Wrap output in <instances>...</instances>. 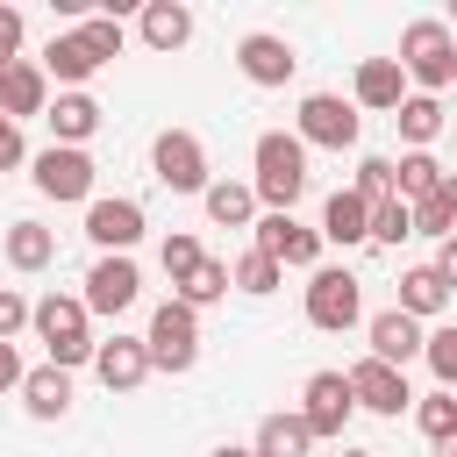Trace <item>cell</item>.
<instances>
[{"label":"cell","instance_id":"cell-1","mask_svg":"<svg viewBox=\"0 0 457 457\" xmlns=\"http://www.w3.org/2000/svg\"><path fill=\"white\" fill-rule=\"evenodd\" d=\"M250 164H257L250 193H257L271 214H293V200L307 193V143H300V136H286V129H264V136H257V150H250Z\"/></svg>","mask_w":457,"mask_h":457},{"label":"cell","instance_id":"cell-2","mask_svg":"<svg viewBox=\"0 0 457 457\" xmlns=\"http://www.w3.org/2000/svg\"><path fill=\"white\" fill-rule=\"evenodd\" d=\"M29 328H36V343L50 350V364H57V371L93 364V350H100V343H93V314H86V300H79V293H43Z\"/></svg>","mask_w":457,"mask_h":457},{"label":"cell","instance_id":"cell-3","mask_svg":"<svg viewBox=\"0 0 457 457\" xmlns=\"http://www.w3.org/2000/svg\"><path fill=\"white\" fill-rule=\"evenodd\" d=\"M400 71H407L421 93L443 100V86H457V29L436 21V14L407 21V29H400Z\"/></svg>","mask_w":457,"mask_h":457},{"label":"cell","instance_id":"cell-4","mask_svg":"<svg viewBox=\"0 0 457 457\" xmlns=\"http://www.w3.org/2000/svg\"><path fill=\"white\" fill-rule=\"evenodd\" d=\"M307 321L328 328V336L357 328V321H364V278H357L350 264H321V271H307Z\"/></svg>","mask_w":457,"mask_h":457},{"label":"cell","instance_id":"cell-5","mask_svg":"<svg viewBox=\"0 0 457 457\" xmlns=\"http://www.w3.org/2000/svg\"><path fill=\"white\" fill-rule=\"evenodd\" d=\"M150 171H157L164 193H207V186H214V171H207V143H200L193 129H164V136L150 143Z\"/></svg>","mask_w":457,"mask_h":457},{"label":"cell","instance_id":"cell-6","mask_svg":"<svg viewBox=\"0 0 457 457\" xmlns=\"http://www.w3.org/2000/svg\"><path fill=\"white\" fill-rule=\"evenodd\" d=\"M357 100H343V93H307L300 100V121H293V136L307 143V150H357Z\"/></svg>","mask_w":457,"mask_h":457},{"label":"cell","instance_id":"cell-7","mask_svg":"<svg viewBox=\"0 0 457 457\" xmlns=\"http://www.w3.org/2000/svg\"><path fill=\"white\" fill-rule=\"evenodd\" d=\"M150 364L157 371H193L200 364V314L186 307V300H164L157 314H150Z\"/></svg>","mask_w":457,"mask_h":457},{"label":"cell","instance_id":"cell-8","mask_svg":"<svg viewBox=\"0 0 457 457\" xmlns=\"http://www.w3.org/2000/svg\"><path fill=\"white\" fill-rule=\"evenodd\" d=\"M250 250H264L271 264H293V271H321V228H307V221H293V214H257V228H250Z\"/></svg>","mask_w":457,"mask_h":457},{"label":"cell","instance_id":"cell-9","mask_svg":"<svg viewBox=\"0 0 457 457\" xmlns=\"http://www.w3.org/2000/svg\"><path fill=\"white\" fill-rule=\"evenodd\" d=\"M357 414V393H350V371H314L300 386V421L314 428V443H336Z\"/></svg>","mask_w":457,"mask_h":457},{"label":"cell","instance_id":"cell-10","mask_svg":"<svg viewBox=\"0 0 457 457\" xmlns=\"http://www.w3.org/2000/svg\"><path fill=\"white\" fill-rule=\"evenodd\" d=\"M29 171H36V193L43 200H86L93 207V157L86 150H64V143H50L43 157H29Z\"/></svg>","mask_w":457,"mask_h":457},{"label":"cell","instance_id":"cell-11","mask_svg":"<svg viewBox=\"0 0 457 457\" xmlns=\"http://www.w3.org/2000/svg\"><path fill=\"white\" fill-rule=\"evenodd\" d=\"M350 393H357L364 414H386V421H400V414L414 407L407 371H400V364H378V357H357V364H350Z\"/></svg>","mask_w":457,"mask_h":457},{"label":"cell","instance_id":"cell-12","mask_svg":"<svg viewBox=\"0 0 457 457\" xmlns=\"http://www.w3.org/2000/svg\"><path fill=\"white\" fill-rule=\"evenodd\" d=\"M236 71L271 93V86H286V79L300 71V50H293L286 36H271V29H250V36L236 43Z\"/></svg>","mask_w":457,"mask_h":457},{"label":"cell","instance_id":"cell-13","mask_svg":"<svg viewBox=\"0 0 457 457\" xmlns=\"http://www.w3.org/2000/svg\"><path fill=\"white\" fill-rule=\"evenodd\" d=\"M86 236L100 243V257H129L143 243V200L114 193V200H93L86 207Z\"/></svg>","mask_w":457,"mask_h":457},{"label":"cell","instance_id":"cell-14","mask_svg":"<svg viewBox=\"0 0 457 457\" xmlns=\"http://www.w3.org/2000/svg\"><path fill=\"white\" fill-rule=\"evenodd\" d=\"M136 293H143V271H136V257H93V271H86V314H129L136 307Z\"/></svg>","mask_w":457,"mask_h":457},{"label":"cell","instance_id":"cell-15","mask_svg":"<svg viewBox=\"0 0 457 457\" xmlns=\"http://www.w3.org/2000/svg\"><path fill=\"white\" fill-rule=\"evenodd\" d=\"M150 371H157V364H150V343H143V336H107V343L93 350V378H100L107 393H136Z\"/></svg>","mask_w":457,"mask_h":457},{"label":"cell","instance_id":"cell-16","mask_svg":"<svg viewBox=\"0 0 457 457\" xmlns=\"http://www.w3.org/2000/svg\"><path fill=\"white\" fill-rule=\"evenodd\" d=\"M364 336H371V357H378V364H400V371H407V357H421V343H428V328H421L414 314H400V307L371 314Z\"/></svg>","mask_w":457,"mask_h":457},{"label":"cell","instance_id":"cell-17","mask_svg":"<svg viewBox=\"0 0 457 457\" xmlns=\"http://www.w3.org/2000/svg\"><path fill=\"white\" fill-rule=\"evenodd\" d=\"M0 114H7V121L50 114V71H43L36 57H21V64H7V71H0Z\"/></svg>","mask_w":457,"mask_h":457},{"label":"cell","instance_id":"cell-18","mask_svg":"<svg viewBox=\"0 0 457 457\" xmlns=\"http://www.w3.org/2000/svg\"><path fill=\"white\" fill-rule=\"evenodd\" d=\"M36 64H43V71H50V79H57L64 93H86V79L100 71V57H93V43H86L79 29H64V36H50Z\"/></svg>","mask_w":457,"mask_h":457},{"label":"cell","instance_id":"cell-19","mask_svg":"<svg viewBox=\"0 0 457 457\" xmlns=\"http://www.w3.org/2000/svg\"><path fill=\"white\" fill-rule=\"evenodd\" d=\"M350 100L371 107V114H400V100H407V71H400V57H364Z\"/></svg>","mask_w":457,"mask_h":457},{"label":"cell","instance_id":"cell-20","mask_svg":"<svg viewBox=\"0 0 457 457\" xmlns=\"http://www.w3.org/2000/svg\"><path fill=\"white\" fill-rule=\"evenodd\" d=\"M450 300H457V293H450V278H443L436 264H407V271H400V300H393L400 314H414V321H436Z\"/></svg>","mask_w":457,"mask_h":457},{"label":"cell","instance_id":"cell-21","mask_svg":"<svg viewBox=\"0 0 457 457\" xmlns=\"http://www.w3.org/2000/svg\"><path fill=\"white\" fill-rule=\"evenodd\" d=\"M43 121H50V143H64V150H86V136L100 129V100H93V93H57Z\"/></svg>","mask_w":457,"mask_h":457},{"label":"cell","instance_id":"cell-22","mask_svg":"<svg viewBox=\"0 0 457 457\" xmlns=\"http://www.w3.org/2000/svg\"><path fill=\"white\" fill-rule=\"evenodd\" d=\"M321 243H343V250L371 243V200H357L350 186L328 193V207H321Z\"/></svg>","mask_w":457,"mask_h":457},{"label":"cell","instance_id":"cell-23","mask_svg":"<svg viewBox=\"0 0 457 457\" xmlns=\"http://www.w3.org/2000/svg\"><path fill=\"white\" fill-rule=\"evenodd\" d=\"M21 407H29L36 421H64V414H71V371H57V364L43 357V364L21 378Z\"/></svg>","mask_w":457,"mask_h":457},{"label":"cell","instance_id":"cell-24","mask_svg":"<svg viewBox=\"0 0 457 457\" xmlns=\"http://www.w3.org/2000/svg\"><path fill=\"white\" fill-rule=\"evenodd\" d=\"M200 207H207L214 228H257V193H250L243 179H214V186L200 193Z\"/></svg>","mask_w":457,"mask_h":457},{"label":"cell","instance_id":"cell-25","mask_svg":"<svg viewBox=\"0 0 457 457\" xmlns=\"http://www.w3.org/2000/svg\"><path fill=\"white\" fill-rule=\"evenodd\" d=\"M143 43L164 50V57L186 50V43H193V7H179V0H150V7H143Z\"/></svg>","mask_w":457,"mask_h":457},{"label":"cell","instance_id":"cell-26","mask_svg":"<svg viewBox=\"0 0 457 457\" xmlns=\"http://www.w3.org/2000/svg\"><path fill=\"white\" fill-rule=\"evenodd\" d=\"M0 250H7V264H14V271H43V264L57 257V236H50L43 221H7Z\"/></svg>","mask_w":457,"mask_h":457},{"label":"cell","instance_id":"cell-27","mask_svg":"<svg viewBox=\"0 0 457 457\" xmlns=\"http://www.w3.org/2000/svg\"><path fill=\"white\" fill-rule=\"evenodd\" d=\"M250 450H257V457H307V450H314V428H307L300 414H264Z\"/></svg>","mask_w":457,"mask_h":457},{"label":"cell","instance_id":"cell-28","mask_svg":"<svg viewBox=\"0 0 457 457\" xmlns=\"http://www.w3.org/2000/svg\"><path fill=\"white\" fill-rule=\"evenodd\" d=\"M393 129L407 136V150H428V143L443 136V100H436V93H407L400 114H393Z\"/></svg>","mask_w":457,"mask_h":457},{"label":"cell","instance_id":"cell-29","mask_svg":"<svg viewBox=\"0 0 457 457\" xmlns=\"http://www.w3.org/2000/svg\"><path fill=\"white\" fill-rule=\"evenodd\" d=\"M443 179H450V171H443L428 150H407V157H400V171H393V193H400L407 207H421V200H436V193H443Z\"/></svg>","mask_w":457,"mask_h":457},{"label":"cell","instance_id":"cell-30","mask_svg":"<svg viewBox=\"0 0 457 457\" xmlns=\"http://www.w3.org/2000/svg\"><path fill=\"white\" fill-rule=\"evenodd\" d=\"M157 264H164V278H171V293L207 264V250H200V236H186V228H171L164 243H157Z\"/></svg>","mask_w":457,"mask_h":457},{"label":"cell","instance_id":"cell-31","mask_svg":"<svg viewBox=\"0 0 457 457\" xmlns=\"http://www.w3.org/2000/svg\"><path fill=\"white\" fill-rule=\"evenodd\" d=\"M414 428L443 450V443L457 436V393H443V386H436V393H421V400H414Z\"/></svg>","mask_w":457,"mask_h":457},{"label":"cell","instance_id":"cell-32","mask_svg":"<svg viewBox=\"0 0 457 457\" xmlns=\"http://www.w3.org/2000/svg\"><path fill=\"white\" fill-rule=\"evenodd\" d=\"M228 286H236V278H228V264H221V257H207V264H200V271H193V278H186V286H179L171 300H186V307L200 314V307H214V300H228Z\"/></svg>","mask_w":457,"mask_h":457},{"label":"cell","instance_id":"cell-33","mask_svg":"<svg viewBox=\"0 0 457 457\" xmlns=\"http://www.w3.org/2000/svg\"><path fill=\"white\" fill-rule=\"evenodd\" d=\"M228 278H236V293H257V300H264V293H278V278H286V264H271L264 250H243V257L228 264Z\"/></svg>","mask_w":457,"mask_h":457},{"label":"cell","instance_id":"cell-34","mask_svg":"<svg viewBox=\"0 0 457 457\" xmlns=\"http://www.w3.org/2000/svg\"><path fill=\"white\" fill-rule=\"evenodd\" d=\"M421 357H428V371L443 378V393H457V321H443V328H428V343H421Z\"/></svg>","mask_w":457,"mask_h":457},{"label":"cell","instance_id":"cell-35","mask_svg":"<svg viewBox=\"0 0 457 457\" xmlns=\"http://www.w3.org/2000/svg\"><path fill=\"white\" fill-rule=\"evenodd\" d=\"M407 236H414V207H407L400 193L378 200V207H371V243H407Z\"/></svg>","mask_w":457,"mask_h":457},{"label":"cell","instance_id":"cell-36","mask_svg":"<svg viewBox=\"0 0 457 457\" xmlns=\"http://www.w3.org/2000/svg\"><path fill=\"white\" fill-rule=\"evenodd\" d=\"M393 171H400L393 157H357V186H350V193L378 207V200H393Z\"/></svg>","mask_w":457,"mask_h":457},{"label":"cell","instance_id":"cell-37","mask_svg":"<svg viewBox=\"0 0 457 457\" xmlns=\"http://www.w3.org/2000/svg\"><path fill=\"white\" fill-rule=\"evenodd\" d=\"M79 36L93 43V57H100V64H114V57H121V14H86V21H79Z\"/></svg>","mask_w":457,"mask_h":457},{"label":"cell","instance_id":"cell-38","mask_svg":"<svg viewBox=\"0 0 457 457\" xmlns=\"http://www.w3.org/2000/svg\"><path fill=\"white\" fill-rule=\"evenodd\" d=\"M414 236H436V243H450V236H457V207H450L443 193H436V200H421V207H414Z\"/></svg>","mask_w":457,"mask_h":457},{"label":"cell","instance_id":"cell-39","mask_svg":"<svg viewBox=\"0 0 457 457\" xmlns=\"http://www.w3.org/2000/svg\"><path fill=\"white\" fill-rule=\"evenodd\" d=\"M29 321H36V300H21L14 286H0V343H14Z\"/></svg>","mask_w":457,"mask_h":457},{"label":"cell","instance_id":"cell-40","mask_svg":"<svg viewBox=\"0 0 457 457\" xmlns=\"http://www.w3.org/2000/svg\"><path fill=\"white\" fill-rule=\"evenodd\" d=\"M21 64V7H0V71Z\"/></svg>","mask_w":457,"mask_h":457},{"label":"cell","instance_id":"cell-41","mask_svg":"<svg viewBox=\"0 0 457 457\" xmlns=\"http://www.w3.org/2000/svg\"><path fill=\"white\" fill-rule=\"evenodd\" d=\"M14 164H29V143H21V121L0 114V171H14Z\"/></svg>","mask_w":457,"mask_h":457},{"label":"cell","instance_id":"cell-42","mask_svg":"<svg viewBox=\"0 0 457 457\" xmlns=\"http://www.w3.org/2000/svg\"><path fill=\"white\" fill-rule=\"evenodd\" d=\"M21 378H29L21 350H14V343H0V393H21Z\"/></svg>","mask_w":457,"mask_h":457},{"label":"cell","instance_id":"cell-43","mask_svg":"<svg viewBox=\"0 0 457 457\" xmlns=\"http://www.w3.org/2000/svg\"><path fill=\"white\" fill-rule=\"evenodd\" d=\"M436 271H443V278H450V293H457V236L436 250Z\"/></svg>","mask_w":457,"mask_h":457},{"label":"cell","instance_id":"cell-44","mask_svg":"<svg viewBox=\"0 0 457 457\" xmlns=\"http://www.w3.org/2000/svg\"><path fill=\"white\" fill-rule=\"evenodd\" d=\"M214 457H257V450H243V443H221V450H214Z\"/></svg>","mask_w":457,"mask_h":457},{"label":"cell","instance_id":"cell-45","mask_svg":"<svg viewBox=\"0 0 457 457\" xmlns=\"http://www.w3.org/2000/svg\"><path fill=\"white\" fill-rule=\"evenodd\" d=\"M443 200H450V207H457V171H450V179H443Z\"/></svg>","mask_w":457,"mask_h":457},{"label":"cell","instance_id":"cell-46","mask_svg":"<svg viewBox=\"0 0 457 457\" xmlns=\"http://www.w3.org/2000/svg\"><path fill=\"white\" fill-rule=\"evenodd\" d=\"M443 457H457V436H450V443H443Z\"/></svg>","mask_w":457,"mask_h":457},{"label":"cell","instance_id":"cell-47","mask_svg":"<svg viewBox=\"0 0 457 457\" xmlns=\"http://www.w3.org/2000/svg\"><path fill=\"white\" fill-rule=\"evenodd\" d=\"M343 457H378V450H343Z\"/></svg>","mask_w":457,"mask_h":457},{"label":"cell","instance_id":"cell-48","mask_svg":"<svg viewBox=\"0 0 457 457\" xmlns=\"http://www.w3.org/2000/svg\"><path fill=\"white\" fill-rule=\"evenodd\" d=\"M450 21H457V0H450Z\"/></svg>","mask_w":457,"mask_h":457},{"label":"cell","instance_id":"cell-49","mask_svg":"<svg viewBox=\"0 0 457 457\" xmlns=\"http://www.w3.org/2000/svg\"><path fill=\"white\" fill-rule=\"evenodd\" d=\"M436 457H443V450H436Z\"/></svg>","mask_w":457,"mask_h":457}]
</instances>
